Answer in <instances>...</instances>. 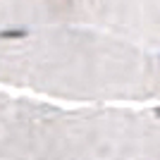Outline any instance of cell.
<instances>
[{
  "label": "cell",
  "mask_w": 160,
  "mask_h": 160,
  "mask_svg": "<svg viewBox=\"0 0 160 160\" xmlns=\"http://www.w3.org/2000/svg\"><path fill=\"white\" fill-rule=\"evenodd\" d=\"M27 29H2L0 31V38H24L27 36Z\"/></svg>",
  "instance_id": "cell-1"
}]
</instances>
